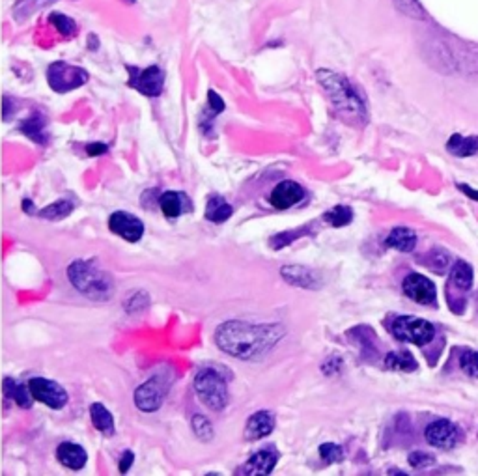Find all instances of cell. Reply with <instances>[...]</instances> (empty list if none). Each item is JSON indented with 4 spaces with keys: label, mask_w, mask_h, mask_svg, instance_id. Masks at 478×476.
I'll return each instance as SVG.
<instances>
[{
    "label": "cell",
    "mask_w": 478,
    "mask_h": 476,
    "mask_svg": "<svg viewBox=\"0 0 478 476\" xmlns=\"http://www.w3.org/2000/svg\"><path fill=\"white\" fill-rule=\"evenodd\" d=\"M284 336L280 325H253L247 321H228L217 329L215 342L220 350L243 360H254L268 353Z\"/></svg>",
    "instance_id": "1"
},
{
    "label": "cell",
    "mask_w": 478,
    "mask_h": 476,
    "mask_svg": "<svg viewBox=\"0 0 478 476\" xmlns=\"http://www.w3.org/2000/svg\"><path fill=\"white\" fill-rule=\"evenodd\" d=\"M317 81L327 90L332 107L342 120H346L347 123H353V126H365L368 120L366 105L346 77L329 71V69H320Z\"/></svg>",
    "instance_id": "2"
},
{
    "label": "cell",
    "mask_w": 478,
    "mask_h": 476,
    "mask_svg": "<svg viewBox=\"0 0 478 476\" xmlns=\"http://www.w3.org/2000/svg\"><path fill=\"white\" fill-rule=\"evenodd\" d=\"M68 278L75 290L93 301H107L113 295V278L105 269L98 268L96 262L77 260L69 265Z\"/></svg>",
    "instance_id": "3"
},
{
    "label": "cell",
    "mask_w": 478,
    "mask_h": 476,
    "mask_svg": "<svg viewBox=\"0 0 478 476\" xmlns=\"http://www.w3.org/2000/svg\"><path fill=\"white\" fill-rule=\"evenodd\" d=\"M195 393L211 411H220L228 405V379L217 366H204L195 375Z\"/></svg>",
    "instance_id": "4"
},
{
    "label": "cell",
    "mask_w": 478,
    "mask_h": 476,
    "mask_svg": "<svg viewBox=\"0 0 478 476\" xmlns=\"http://www.w3.org/2000/svg\"><path fill=\"white\" fill-rule=\"evenodd\" d=\"M390 333L402 342L415 345H426L434 340L435 327L426 320L413 316H398L390 323Z\"/></svg>",
    "instance_id": "5"
},
{
    "label": "cell",
    "mask_w": 478,
    "mask_h": 476,
    "mask_svg": "<svg viewBox=\"0 0 478 476\" xmlns=\"http://www.w3.org/2000/svg\"><path fill=\"white\" fill-rule=\"evenodd\" d=\"M168 387H171V381H166L163 374H156L150 381H146L144 385H141L135 394H133V402L137 405L141 411L144 413H153L157 409L161 407L163 402L166 398V393H168Z\"/></svg>",
    "instance_id": "6"
},
{
    "label": "cell",
    "mask_w": 478,
    "mask_h": 476,
    "mask_svg": "<svg viewBox=\"0 0 478 476\" xmlns=\"http://www.w3.org/2000/svg\"><path fill=\"white\" fill-rule=\"evenodd\" d=\"M424 437L429 447L439 448V450H452L459 447L464 441V432L458 424L450 422L447 418L429 422L424 430Z\"/></svg>",
    "instance_id": "7"
},
{
    "label": "cell",
    "mask_w": 478,
    "mask_h": 476,
    "mask_svg": "<svg viewBox=\"0 0 478 476\" xmlns=\"http://www.w3.org/2000/svg\"><path fill=\"white\" fill-rule=\"evenodd\" d=\"M47 81L54 92H71L88 81V74L83 68H75L66 62H54L47 69Z\"/></svg>",
    "instance_id": "8"
},
{
    "label": "cell",
    "mask_w": 478,
    "mask_h": 476,
    "mask_svg": "<svg viewBox=\"0 0 478 476\" xmlns=\"http://www.w3.org/2000/svg\"><path fill=\"white\" fill-rule=\"evenodd\" d=\"M129 69V86L138 90L142 96H148V98L161 96L163 86H165V74L159 66H150L146 69Z\"/></svg>",
    "instance_id": "9"
},
{
    "label": "cell",
    "mask_w": 478,
    "mask_h": 476,
    "mask_svg": "<svg viewBox=\"0 0 478 476\" xmlns=\"http://www.w3.org/2000/svg\"><path fill=\"white\" fill-rule=\"evenodd\" d=\"M29 389L34 400L45 403L51 409H62L68 403V393L62 385L45 378H32L29 381Z\"/></svg>",
    "instance_id": "10"
},
{
    "label": "cell",
    "mask_w": 478,
    "mask_h": 476,
    "mask_svg": "<svg viewBox=\"0 0 478 476\" xmlns=\"http://www.w3.org/2000/svg\"><path fill=\"white\" fill-rule=\"evenodd\" d=\"M402 290L411 301L419 303V305L424 306H435L437 301V290H435V284L429 280L428 277L420 275V273H411L407 275L402 284Z\"/></svg>",
    "instance_id": "11"
},
{
    "label": "cell",
    "mask_w": 478,
    "mask_h": 476,
    "mask_svg": "<svg viewBox=\"0 0 478 476\" xmlns=\"http://www.w3.org/2000/svg\"><path fill=\"white\" fill-rule=\"evenodd\" d=\"M108 228L111 232L120 236L122 239L129 241V243H137L144 236V224L138 217L127 213V211H114L108 217Z\"/></svg>",
    "instance_id": "12"
},
{
    "label": "cell",
    "mask_w": 478,
    "mask_h": 476,
    "mask_svg": "<svg viewBox=\"0 0 478 476\" xmlns=\"http://www.w3.org/2000/svg\"><path fill=\"white\" fill-rule=\"evenodd\" d=\"M305 198V189L295 181H280V183L271 191L269 202L275 209H290L299 204Z\"/></svg>",
    "instance_id": "13"
},
{
    "label": "cell",
    "mask_w": 478,
    "mask_h": 476,
    "mask_svg": "<svg viewBox=\"0 0 478 476\" xmlns=\"http://www.w3.org/2000/svg\"><path fill=\"white\" fill-rule=\"evenodd\" d=\"M159 208H161L163 215L168 217V219H176L181 215L189 213L193 209L189 196L185 193H180V191H166L159 196Z\"/></svg>",
    "instance_id": "14"
},
{
    "label": "cell",
    "mask_w": 478,
    "mask_h": 476,
    "mask_svg": "<svg viewBox=\"0 0 478 476\" xmlns=\"http://www.w3.org/2000/svg\"><path fill=\"white\" fill-rule=\"evenodd\" d=\"M278 457H280L278 452H275L273 448L271 450L264 448V450H258L254 456H250L238 472H241V475H269V472H273Z\"/></svg>",
    "instance_id": "15"
},
{
    "label": "cell",
    "mask_w": 478,
    "mask_h": 476,
    "mask_svg": "<svg viewBox=\"0 0 478 476\" xmlns=\"http://www.w3.org/2000/svg\"><path fill=\"white\" fill-rule=\"evenodd\" d=\"M275 430V415L269 411H258L250 415L245 426V439L247 441H258V439L268 437L269 433Z\"/></svg>",
    "instance_id": "16"
},
{
    "label": "cell",
    "mask_w": 478,
    "mask_h": 476,
    "mask_svg": "<svg viewBox=\"0 0 478 476\" xmlns=\"http://www.w3.org/2000/svg\"><path fill=\"white\" fill-rule=\"evenodd\" d=\"M280 275L288 284L298 288H308V290H314V288H320L322 284V278L317 273H314L312 269L302 268V265H286V268L280 269Z\"/></svg>",
    "instance_id": "17"
},
{
    "label": "cell",
    "mask_w": 478,
    "mask_h": 476,
    "mask_svg": "<svg viewBox=\"0 0 478 476\" xmlns=\"http://www.w3.org/2000/svg\"><path fill=\"white\" fill-rule=\"evenodd\" d=\"M56 460L62 463L63 467H68L71 471H78L83 469L88 462V454L84 450L81 445H75V442H62L59 448H56Z\"/></svg>",
    "instance_id": "18"
},
{
    "label": "cell",
    "mask_w": 478,
    "mask_h": 476,
    "mask_svg": "<svg viewBox=\"0 0 478 476\" xmlns=\"http://www.w3.org/2000/svg\"><path fill=\"white\" fill-rule=\"evenodd\" d=\"M385 243L387 247L396 248L400 253H411L417 247V233L411 228H405V226H396L395 230H390Z\"/></svg>",
    "instance_id": "19"
},
{
    "label": "cell",
    "mask_w": 478,
    "mask_h": 476,
    "mask_svg": "<svg viewBox=\"0 0 478 476\" xmlns=\"http://www.w3.org/2000/svg\"><path fill=\"white\" fill-rule=\"evenodd\" d=\"M447 150H449V153H452V156H456V157L477 156V153H478V135L465 136V135H459V133H456V135L450 136L449 142H447Z\"/></svg>",
    "instance_id": "20"
},
{
    "label": "cell",
    "mask_w": 478,
    "mask_h": 476,
    "mask_svg": "<svg viewBox=\"0 0 478 476\" xmlns=\"http://www.w3.org/2000/svg\"><path fill=\"white\" fill-rule=\"evenodd\" d=\"M449 288H456L462 293L471 292V288H473V268L467 262L458 260L454 263L452 271H450Z\"/></svg>",
    "instance_id": "21"
},
{
    "label": "cell",
    "mask_w": 478,
    "mask_h": 476,
    "mask_svg": "<svg viewBox=\"0 0 478 476\" xmlns=\"http://www.w3.org/2000/svg\"><path fill=\"white\" fill-rule=\"evenodd\" d=\"M90 418H92L93 427L98 432H101L103 435H107V437L114 435V432H116L114 430V418L105 405H101V403H92L90 405Z\"/></svg>",
    "instance_id": "22"
},
{
    "label": "cell",
    "mask_w": 478,
    "mask_h": 476,
    "mask_svg": "<svg viewBox=\"0 0 478 476\" xmlns=\"http://www.w3.org/2000/svg\"><path fill=\"white\" fill-rule=\"evenodd\" d=\"M232 213H234V209L223 196H211L205 204V219L211 223H225L232 217Z\"/></svg>",
    "instance_id": "23"
},
{
    "label": "cell",
    "mask_w": 478,
    "mask_h": 476,
    "mask_svg": "<svg viewBox=\"0 0 478 476\" xmlns=\"http://www.w3.org/2000/svg\"><path fill=\"white\" fill-rule=\"evenodd\" d=\"M4 393L6 396L10 400H14L19 407H32V393H30L29 387H25L23 383H19V381H15V379L11 378H6L4 379Z\"/></svg>",
    "instance_id": "24"
},
{
    "label": "cell",
    "mask_w": 478,
    "mask_h": 476,
    "mask_svg": "<svg viewBox=\"0 0 478 476\" xmlns=\"http://www.w3.org/2000/svg\"><path fill=\"white\" fill-rule=\"evenodd\" d=\"M385 366L396 372H415L417 360L410 351H392L385 357Z\"/></svg>",
    "instance_id": "25"
},
{
    "label": "cell",
    "mask_w": 478,
    "mask_h": 476,
    "mask_svg": "<svg viewBox=\"0 0 478 476\" xmlns=\"http://www.w3.org/2000/svg\"><path fill=\"white\" fill-rule=\"evenodd\" d=\"M75 204H77V200H73V198H60V200H56L54 204H51V206H47V208L41 209L39 215H41L44 219H49V221L66 219V217L73 211Z\"/></svg>",
    "instance_id": "26"
},
{
    "label": "cell",
    "mask_w": 478,
    "mask_h": 476,
    "mask_svg": "<svg viewBox=\"0 0 478 476\" xmlns=\"http://www.w3.org/2000/svg\"><path fill=\"white\" fill-rule=\"evenodd\" d=\"M323 221H327L332 228H344L353 221V209L350 206H335L325 211Z\"/></svg>",
    "instance_id": "27"
},
{
    "label": "cell",
    "mask_w": 478,
    "mask_h": 476,
    "mask_svg": "<svg viewBox=\"0 0 478 476\" xmlns=\"http://www.w3.org/2000/svg\"><path fill=\"white\" fill-rule=\"evenodd\" d=\"M21 131L25 133L29 138H32V141L39 142V144L47 142V135H45V120L39 116V114L25 120L23 126H21Z\"/></svg>",
    "instance_id": "28"
},
{
    "label": "cell",
    "mask_w": 478,
    "mask_h": 476,
    "mask_svg": "<svg viewBox=\"0 0 478 476\" xmlns=\"http://www.w3.org/2000/svg\"><path fill=\"white\" fill-rule=\"evenodd\" d=\"M396 10L404 14L405 17L411 19H426V10L420 6L419 0H395Z\"/></svg>",
    "instance_id": "29"
},
{
    "label": "cell",
    "mask_w": 478,
    "mask_h": 476,
    "mask_svg": "<svg viewBox=\"0 0 478 476\" xmlns=\"http://www.w3.org/2000/svg\"><path fill=\"white\" fill-rule=\"evenodd\" d=\"M190 427H193V433L200 441L208 442L213 439V426H211V422L204 415H195V417L190 418Z\"/></svg>",
    "instance_id": "30"
},
{
    "label": "cell",
    "mask_w": 478,
    "mask_h": 476,
    "mask_svg": "<svg viewBox=\"0 0 478 476\" xmlns=\"http://www.w3.org/2000/svg\"><path fill=\"white\" fill-rule=\"evenodd\" d=\"M459 368L464 370L469 378L478 379V351L464 350L459 355Z\"/></svg>",
    "instance_id": "31"
},
{
    "label": "cell",
    "mask_w": 478,
    "mask_h": 476,
    "mask_svg": "<svg viewBox=\"0 0 478 476\" xmlns=\"http://www.w3.org/2000/svg\"><path fill=\"white\" fill-rule=\"evenodd\" d=\"M320 457H322V462L331 465V463H338L344 460V450L337 442H323L320 447Z\"/></svg>",
    "instance_id": "32"
},
{
    "label": "cell",
    "mask_w": 478,
    "mask_h": 476,
    "mask_svg": "<svg viewBox=\"0 0 478 476\" xmlns=\"http://www.w3.org/2000/svg\"><path fill=\"white\" fill-rule=\"evenodd\" d=\"M51 23L56 26V30H60V32H62V34H66V36H71L75 30H77V25H75L73 21L69 19L68 15L51 14Z\"/></svg>",
    "instance_id": "33"
},
{
    "label": "cell",
    "mask_w": 478,
    "mask_h": 476,
    "mask_svg": "<svg viewBox=\"0 0 478 476\" xmlns=\"http://www.w3.org/2000/svg\"><path fill=\"white\" fill-rule=\"evenodd\" d=\"M407 462H410L411 467H415V469H426V467L435 465V456L434 454H428V452H413L407 457Z\"/></svg>",
    "instance_id": "34"
},
{
    "label": "cell",
    "mask_w": 478,
    "mask_h": 476,
    "mask_svg": "<svg viewBox=\"0 0 478 476\" xmlns=\"http://www.w3.org/2000/svg\"><path fill=\"white\" fill-rule=\"evenodd\" d=\"M429 258L435 260V262H428L429 268L434 269L435 273H443L444 268H447V263H449V256H447V253H443V250H434V253L429 254Z\"/></svg>",
    "instance_id": "35"
},
{
    "label": "cell",
    "mask_w": 478,
    "mask_h": 476,
    "mask_svg": "<svg viewBox=\"0 0 478 476\" xmlns=\"http://www.w3.org/2000/svg\"><path fill=\"white\" fill-rule=\"evenodd\" d=\"M305 233H308L307 230H295V232H286V233H278V236H275L273 239H283V241H277V243H273L275 248H280L284 247V245H290L292 241H295L298 238H301V236H305Z\"/></svg>",
    "instance_id": "36"
},
{
    "label": "cell",
    "mask_w": 478,
    "mask_h": 476,
    "mask_svg": "<svg viewBox=\"0 0 478 476\" xmlns=\"http://www.w3.org/2000/svg\"><path fill=\"white\" fill-rule=\"evenodd\" d=\"M208 103H210L211 114H219V112L225 111V101H223L219 93L213 92V90H210V93H208Z\"/></svg>",
    "instance_id": "37"
},
{
    "label": "cell",
    "mask_w": 478,
    "mask_h": 476,
    "mask_svg": "<svg viewBox=\"0 0 478 476\" xmlns=\"http://www.w3.org/2000/svg\"><path fill=\"white\" fill-rule=\"evenodd\" d=\"M133 462H135V454H133L131 450L123 452L122 460H120V465H118L120 472H127V471H129V467H131Z\"/></svg>",
    "instance_id": "38"
},
{
    "label": "cell",
    "mask_w": 478,
    "mask_h": 476,
    "mask_svg": "<svg viewBox=\"0 0 478 476\" xmlns=\"http://www.w3.org/2000/svg\"><path fill=\"white\" fill-rule=\"evenodd\" d=\"M107 150H108L107 144H101V142H96V144H88V146H86V153H88L90 157L103 156V153H107Z\"/></svg>",
    "instance_id": "39"
},
{
    "label": "cell",
    "mask_w": 478,
    "mask_h": 476,
    "mask_svg": "<svg viewBox=\"0 0 478 476\" xmlns=\"http://www.w3.org/2000/svg\"><path fill=\"white\" fill-rule=\"evenodd\" d=\"M459 191H462V193H464L465 196H469V198L471 200H478V191L477 189H473V187H469V185H465V183H462L458 187Z\"/></svg>",
    "instance_id": "40"
},
{
    "label": "cell",
    "mask_w": 478,
    "mask_h": 476,
    "mask_svg": "<svg viewBox=\"0 0 478 476\" xmlns=\"http://www.w3.org/2000/svg\"><path fill=\"white\" fill-rule=\"evenodd\" d=\"M23 208H25L26 213H34V204H32V202H30L29 198H26L25 202H23Z\"/></svg>",
    "instance_id": "41"
},
{
    "label": "cell",
    "mask_w": 478,
    "mask_h": 476,
    "mask_svg": "<svg viewBox=\"0 0 478 476\" xmlns=\"http://www.w3.org/2000/svg\"><path fill=\"white\" fill-rule=\"evenodd\" d=\"M127 2H135V0H127Z\"/></svg>",
    "instance_id": "42"
}]
</instances>
